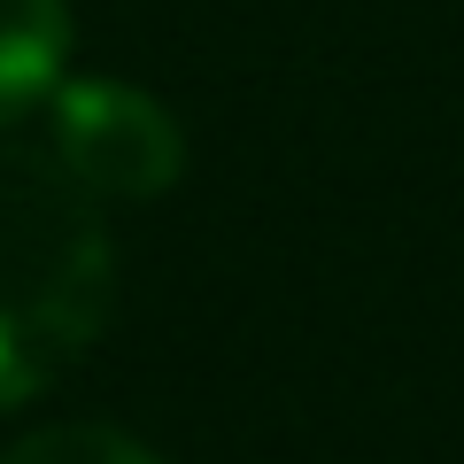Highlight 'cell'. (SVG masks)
I'll list each match as a JSON object with an SVG mask.
<instances>
[{"mask_svg":"<svg viewBox=\"0 0 464 464\" xmlns=\"http://www.w3.org/2000/svg\"><path fill=\"white\" fill-rule=\"evenodd\" d=\"M54 163L93 201H155L179 186L186 140L155 93L116 78H70L54 85Z\"/></svg>","mask_w":464,"mask_h":464,"instance_id":"cell-2","label":"cell"},{"mask_svg":"<svg viewBox=\"0 0 464 464\" xmlns=\"http://www.w3.org/2000/svg\"><path fill=\"white\" fill-rule=\"evenodd\" d=\"M116 302L101 201L54 155L0 140V411L47 395Z\"/></svg>","mask_w":464,"mask_h":464,"instance_id":"cell-1","label":"cell"},{"mask_svg":"<svg viewBox=\"0 0 464 464\" xmlns=\"http://www.w3.org/2000/svg\"><path fill=\"white\" fill-rule=\"evenodd\" d=\"M0 464H155L148 441H132V433L116 426H93V418H78V426H47V433H24L16 449Z\"/></svg>","mask_w":464,"mask_h":464,"instance_id":"cell-4","label":"cell"},{"mask_svg":"<svg viewBox=\"0 0 464 464\" xmlns=\"http://www.w3.org/2000/svg\"><path fill=\"white\" fill-rule=\"evenodd\" d=\"M63 63H70L63 0H0V124L47 101L63 85Z\"/></svg>","mask_w":464,"mask_h":464,"instance_id":"cell-3","label":"cell"}]
</instances>
